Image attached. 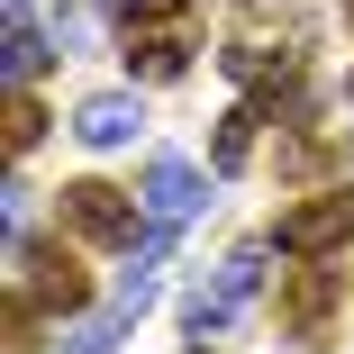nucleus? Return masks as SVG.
<instances>
[{
    "label": "nucleus",
    "instance_id": "nucleus-1",
    "mask_svg": "<svg viewBox=\"0 0 354 354\" xmlns=\"http://www.w3.org/2000/svg\"><path fill=\"white\" fill-rule=\"evenodd\" d=\"M127 64L146 82H182V64L200 55V0H127Z\"/></svg>",
    "mask_w": 354,
    "mask_h": 354
},
{
    "label": "nucleus",
    "instance_id": "nucleus-2",
    "mask_svg": "<svg viewBox=\"0 0 354 354\" xmlns=\"http://www.w3.org/2000/svg\"><path fill=\"white\" fill-rule=\"evenodd\" d=\"M10 272H19L10 291H28L46 318H73V309H91V272H82V254L64 245V236H55V245H46V236H10Z\"/></svg>",
    "mask_w": 354,
    "mask_h": 354
},
{
    "label": "nucleus",
    "instance_id": "nucleus-3",
    "mask_svg": "<svg viewBox=\"0 0 354 354\" xmlns=\"http://www.w3.org/2000/svg\"><path fill=\"white\" fill-rule=\"evenodd\" d=\"M272 245L291 254V263H318V254H345V245H354V182H327V191H309L300 209H281V227H272Z\"/></svg>",
    "mask_w": 354,
    "mask_h": 354
},
{
    "label": "nucleus",
    "instance_id": "nucleus-4",
    "mask_svg": "<svg viewBox=\"0 0 354 354\" xmlns=\"http://www.w3.org/2000/svg\"><path fill=\"white\" fill-rule=\"evenodd\" d=\"M336 309H345V272L318 254L309 272H281V336L291 345H309V354H327L336 345Z\"/></svg>",
    "mask_w": 354,
    "mask_h": 354
},
{
    "label": "nucleus",
    "instance_id": "nucleus-5",
    "mask_svg": "<svg viewBox=\"0 0 354 354\" xmlns=\"http://www.w3.org/2000/svg\"><path fill=\"white\" fill-rule=\"evenodd\" d=\"M55 227L73 236V245H136V200L109 191V182H64Z\"/></svg>",
    "mask_w": 354,
    "mask_h": 354
},
{
    "label": "nucleus",
    "instance_id": "nucleus-6",
    "mask_svg": "<svg viewBox=\"0 0 354 354\" xmlns=\"http://www.w3.org/2000/svg\"><path fill=\"white\" fill-rule=\"evenodd\" d=\"M263 254H272V245H263V236H245V245H236V254H227L218 272H209L200 291H191V309H182V318H191V336L227 327V318H236V309H245V300L263 291Z\"/></svg>",
    "mask_w": 354,
    "mask_h": 354
},
{
    "label": "nucleus",
    "instance_id": "nucleus-7",
    "mask_svg": "<svg viewBox=\"0 0 354 354\" xmlns=\"http://www.w3.org/2000/svg\"><path fill=\"white\" fill-rule=\"evenodd\" d=\"M200 200H209V191H200V173H191L182 155H155V164H146V218H155V227H182Z\"/></svg>",
    "mask_w": 354,
    "mask_h": 354
},
{
    "label": "nucleus",
    "instance_id": "nucleus-8",
    "mask_svg": "<svg viewBox=\"0 0 354 354\" xmlns=\"http://www.w3.org/2000/svg\"><path fill=\"white\" fill-rule=\"evenodd\" d=\"M136 127H146V118H136L127 91H91V100L73 109V136H82V146H127Z\"/></svg>",
    "mask_w": 354,
    "mask_h": 354
},
{
    "label": "nucleus",
    "instance_id": "nucleus-9",
    "mask_svg": "<svg viewBox=\"0 0 354 354\" xmlns=\"http://www.w3.org/2000/svg\"><path fill=\"white\" fill-rule=\"evenodd\" d=\"M0 46H10V91H28L46 64H55V55H46V28L19 10V0H10V19H0Z\"/></svg>",
    "mask_w": 354,
    "mask_h": 354
},
{
    "label": "nucleus",
    "instance_id": "nucleus-10",
    "mask_svg": "<svg viewBox=\"0 0 354 354\" xmlns=\"http://www.w3.org/2000/svg\"><path fill=\"white\" fill-rule=\"evenodd\" d=\"M263 109H272V100L245 91V100L218 118V146H209V164H218V173H245V164H254V127H263Z\"/></svg>",
    "mask_w": 354,
    "mask_h": 354
},
{
    "label": "nucleus",
    "instance_id": "nucleus-11",
    "mask_svg": "<svg viewBox=\"0 0 354 354\" xmlns=\"http://www.w3.org/2000/svg\"><path fill=\"white\" fill-rule=\"evenodd\" d=\"M136 327V300H109L100 318H82L73 336H64V354H118V336Z\"/></svg>",
    "mask_w": 354,
    "mask_h": 354
},
{
    "label": "nucleus",
    "instance_id": "nucleus-12",
    "mask_svg": "<svg viewBox=\"0 0 354 354\" xmlns=\"http://www.w3.org/2000/svg\"><path fill=\"white\" fill-rule=\"evenodd\" d=\"M336 155H345V136H336V127H309V136H291V146H281V173L309 182V173H327Z\"/></svg>",
    "mask_w": 354,
    "mask_h": 354
},
{
    "label": "nucleus",
    "instance_id": "nucleus-13",
    "mask_svg": "<svg viewBox=\"0 0 354 354\" xmlns=\"http://www.w3.org/2000/svg\"><path fill=\"white\" fill-rule=\"evenodd\" d=\"M37 136H46V109H37L28 91H10V155H28Z\"/></svg>",
    "mask_w": 354,
    "mask_h": 354
},
{
    "label": "nucleus",
    "instance_id": "nucleus-14",
    "mask_svg": "<svg viewBox=\"0 0 354 354\" xmlns=\"http://www.w3.org/2000/svg\"><path fill=\"white\" fill-rule=\"evenodd\" d=\"M37 327H46V309L28 291H10V354H37Z\"/></svg>",
    "mask_w": 354,
    "mask_h": 354
},
{
    "label": "nucleus",
    "instance_id": "nucleus-15",
    "mask_svg": "<svg viewBox=\"0 0 354 354\" xmlns=\"http://www.w3.org/2000/svg\"><path fill=\"white\" fill-rule=\"evenodd\" d=\"M345 19H354V0H345Z\"/></svg>",
    "mask_w": 354,
    "mask_h": 354
}]
</instances>
